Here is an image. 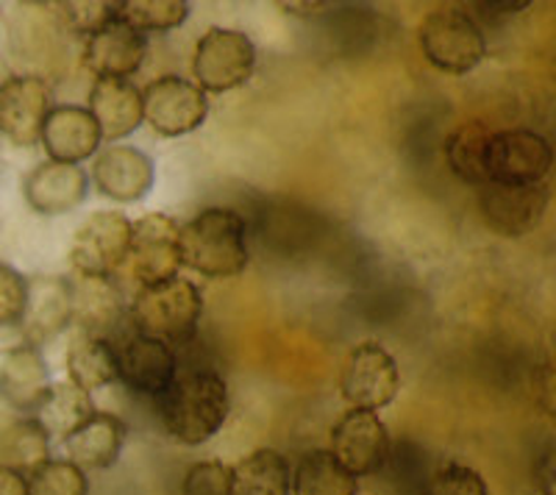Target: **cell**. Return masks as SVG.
Wrapping results in <instances>:
<instances>
[{"label":"cell","mask_w":556,"mask_h":495,"mask_svg":"<svg viewBox=\"0 0 556 495\" xmlns=\"http://www.w3.org/2000/svg\"><path fill=\"white\" fill-rule=\"evenodd\" d=\"M92 178L106 198L121 201V204H134L151 192L153 181H156V167H153L151 156L139 148L112 145L98 153Z\"/></svg>","instance_id":"2e32d148"},{"label":"cell","mask_w":556,"mask_h":495,"mask_svg":"<svg viewBox=\"0 0 556 495\" xmlns=\"http://www.w3.org/2000/svg\"><path fill=\"white\" fill-rule=\"evenodd\" d=\"M64 281L70 292V323L81 326L87 337L106 334L121 323L126 301L112 276H89L73 270V276Z\"/></svg>","instance_id":"9a60e30c"},{"label":"cell","mask_w":556,"mask_h":495,"mask_svg":"<svg viewBox=\"0 0 556 495\" xmlns=\"http://www.w3.org/2000/svg\"><path fill=\"white\" fill-rule=\"evenodd\" d=\"M181 265L208 279H231L248 265L245 220L231 210H203L178 237Z\"/></svg>","instance_id":"7a4b0ae2"},{"label":"cell","mask_w":556,"mask_h":495,"mask_svg":"<svg viewBox=\"0 0 556 495\" xmlns=\"http://www.w3.org/2000/svg\"><path fill=\"white\" fill-rule=\"evenodd\" d=\"M181 226L170 215H146L131 223V245H128V267L139 287L159 284L178 276L181 267Z\"/></svg>","instance_id":"8992f818"},{"label":"cell","mask_w":556,"mask_h":495,"mask_svg":"<svg viewBox=\"0 0 556 495\" xmlns=\"http://www.w3.org/2000/svg\"><path fill=\"white\" fill-rule=\"evenodd\" d=\"M146 51L148 42L142 34L128 28L123 20H112L87 39L84 62L98 78H128L142 67Z\"/></svg>","instance_id":"ac0fdd59"},{"label":"cell","mask_w":556,"mask_h":495,"mask_svg":"<svg viewBox=\"0 0 556 495\" xmlns=\"http://www.w3.org/2000/svg\"><path fill=\"white\" fill-rule=\"evenodd\" d=\"M231 495H290V465L273 448H260L231 468Z\"/></svg>","instance_id":"d4e9b609"},{"label":"cell","mask_w":556,"mask_h":495,"mask_svg":"<svg viewBox=\"0 0 556 495\" xmlns=\"http://www.w3.org/2000/svg\"><path fill=\"white\" fill-rule=\"evenodd\" d=\"M39 142L45 145V151L51 153V162L78 165L98 151L101 128H98L96 117L89 115V109L70 103V106L51 109Z\"/></svg>","instance_id":"ffe728a7"},{"label":"cell","mask_w":556,"mask_h":495,"mask_svg":"<svg viewBox=\"0 0 556 495\" xmlns=\"http://www.w3.org/2000/svg\"><path fill=\"white\" fill-rule=\"evenodd\" d=\"M0 495H28L26 477H20L17 470L0 465Z\"/></svg>","instance_id":"8d00e7d4"},{"label":"cell","mask_w":556,"mask_h":495,"mask_svg":"<svg viewBox=\"0 0 556 495\" xmlns=\"http://www.w3.org/2000/svg\"><path fill=\"white\" fill-rule=\"evenodd\" d=\"M28 495H87L89 484L84 470L67 459H48L26 477Z\"/></svg>","instance_id":"1f68e13d"},{"label":"cell","mask_w":556,"mask_h":495,"mask_svg":"<svg viewBox=\"0 0 556 495\" xmlns=\"http://www.w3.org/2000/svg\"><path fill=\"white\" fill-rule=\"evenodd\" d=\"M89 190V178L84 167L67 162H42L28 173L23 192L34 212L39 215H64L73 212Z\"/></svg>","instance_id":"d6986e66"},{"label":"cell","mask_w":556,"mask_h":495,"mask_svg":"<svg viewBox=\"0 0 556 495\" xmlns=\"http://www.w3.org/2000/svg\"><path fill=\"white\" fill-rule=\"evenodd\" d=\"M534 479H538L540 490L545 495H554V459H551V448L543 454L538 465H534Z\"/></svg>","instance_id":"74e56055"},{"label":"cell","mask_w":556,"mask_h":495,"mask_svg":"<svg viewBox=\"0 0 556 495\" xmlns=\"http://www.w3.org/2000/svg\"><path fill=\"white\" fill-rule=\"evenodd\" d=\"M131 220L121 212H98L73 237L70 262L76 274L112 276L128 259Z\"/></svg>","instance_id":"9c48e42d"},{"label":"cell","mask_w":556,"mask_h":495,"mask_svg":"<svg viewBox=\"0 0 556 495\" xmlns=\"http://www.w3.org/2000/svg\"><path fill=\"white\" fill-rule=\"evenodd\" d=\"M70 381L81 390L106 388L117 379V356L103 337H81L67 351Z\"/></svg>","instance_id":"4316f807"},{"label":"cell","mask_w":556,"mask_h":495,"mask_svg":"<svg viewBox=\"0 0 556 495\" xmlns=\"http://www.w3.org/2000/svg\"><path fill=\"white\" fill-rule=\"evenodd\" d=\"M479 206L490 229L504 237H523L543 223L548 210L545 185H504L486 181L481 185Z\"/></svg>","instance_id":"30bf717a"},{"label":"cell","mask_w":556,"mask_h":495,"mask_svg":"<svg viewBox=\"0 0 556 495\" xmlns=\"http://www.w3.org/2000/svg\"><path fill=\"white\" fill-rule=\"evenodd\" d=\"M59 9H62L64 23L87 37L117 20V3H109V0H70V3H59Z\"/></svg>","instance_id":"836d02e7"},{"label":"cell","mask_w":556,"mask_h":495,"mask_svg":"<svg viewBox=\"0 0 556 495\" xmlns=\"http://www.w3.org/2000/svg\"><path fill=\"white\" fill-rule=\"evenodd\" d=\"M342 395L354 409L387 407L399 395V365L379 343H365L348 356L342 370Z\"/></svg>","instance_id":"8fae6325"},{"label":"cell","mask_w":556,"mask_h":495,"mask_svg":"<svg viewBox=\"0 0 556 495\" xmlns=\"http://www.w3.org/2000/svg\"><path fill=\"white\" fill-rule=\"evenodd\" d=\"M51 87L39 76H14L0 84V134L14 145H34L51 115Z\"/></svg>","instance_id":"4fadbf2b"},{"label":"cell","mask_w":556,"mask_h":495,"mask_svg":"<svg viewBox=\"0 0 556 495\" xmlns=\"http://www.w3.org/2000/svg\"><path fill=\"white\" fill-rule=\"evenodd\" d=\"M208 98L198 84L181 76H165L142 92V120L162 137H181L203 126Z\"/></svg>","instance_id":"52a82bcc"},{"label":"cell","mask_w":556,"mask_h":495,"mask_svg":"<svg viewBox=\"0 0 556 495\" xmlns=\"http://www.w3.org/2000/svg\"><path fill=\"white\" fill-rule=\"evenodd\" d=\"M190 17L187 0H121L117 20L146 37L148 31H170Z\"/></svg>","instance_id":"4dcf8cb0"},{"label":"cell","mask_w":556,"mask_h":495,"mask_svg":"<svg viewBox=\"0 0 556 495\" xmlns=\"http://www.w3.org/2000/svg\"><path fill=\"white\" fill-rule=\"evenodd\" d=\"M70 326V292L62 276H34L28 279L26 312L20 329L31 348H42L53 337L62 334Z\"/></svg>","instance_id":"e0dca14e"},{"label":"cell","mask_w":556,"mask_h":495,"mask_svg":"<svg viewBox=\"0 0 556 495\" xmlns=\"http://www.w3.org/2000/svg\"><path fill=\"white\" fill-rule=\"evenodd\" d=\"M359 484L351 477L331 452H312L301 459L292 477L295 495H356Z\"/></svg>","instance_id":"f546056e"},{"label":"cell","mask_w":556,"mask_h":495,"mask_svg":"<svg viewBox=\"0 0 556 495\" xmlns=\"http://www.w3.org/2000/svg\"><path fill=\"white\" fill-rule=\"evenodd\" d=\"M181 495H231V468L223 462H198L187 470Z\"/></svg>","instance_id":"e575fe53"},{"label":"cell","mask_w":556,"mask_h":495,"mask_svg":"<svg viewBox=\"0 0 556 495\" xmlns=\"http://www.w3.org/2000/svg\"><path fill=\"white\" fill-rule=\"evenodd\" d=\"M48 452H51V434L45 432L37 418L17 420L0 437V465L17 470L20 477H28L34 468L48 462L51 459Z\"/></svg>","instance_id":"83f0119b"},{"label":"cell","mask_w":556,"mask_h":495,"mask_svg":"<svg viewBox=\"0 0 556 495\" xmlns=\"http://www.w3.org/2000/svg\"><path fill=\"white\" fill-rule=\"evenodd\" d=\"M420 495H486V484L479 470L468 468V465L445 462L431 470Z\"/></svg>","instance_id":"d6a6232c"},{"label":"cell","mask_w":556,"mask_h":495,"mask_svg":"<svg viewBox=\"0 0 556 495\" xmlns=\"http://www.w3.org/2000/svg\"><path fill=\"white\" fill-rule=\"evenodd\" d=\"M28 279L9 265H0V326H20L26 312Z\"/></svg>","instance_id":"d590c367"},{"label":"cell","mask_w":556,"mask_h":495,"mask_svg":"<svg viewBox=\"0 0 556 495\" xmlns=\"http://www.w3.org/2000/svg\"><path fill=\"white\" fill-rule=\"evenodd\" d=\"M334 452L331 457L351 477H374L390 452V434L384 420L370 409H351L340 418L331 432Z\"/></svg>","instance_id":"7c38bea8"},{"label":"cell","mask_w":556,"mask_h":495,"mask_svg":"<svg viewBox=\"0 0 556 495\" xmlns=\"http://www.w3.org/2000/svg\"><path fill=\"white\" fill-rule=\"evenodd\" d=\"M420 45L437 71L470 73L486 56V39L479 23L459 9H437L420 26Z\"/></svg>","instance_id":"277c9868"},{"label":"cell","mask_w":556,"mask_h":495,"mask_svg":"<svg viewBox=\"0 0 556 495\" xmlns=\"http://www.w3.org/2000/svg\"><path fill=\"white\" fill-rule=\"evenodd\" d=\"M114 356H117V379L139 395L159 398L178 379L176 354L165 340L156 337H128L126 345L114 351Z\"/></svg>","instance_id":"5bb4252c"},{"label":"cell","mask_w":556,"mask_h":495,"mask_svg":"<svg viewBox=\"0 0 556 495\" xmlns=\"http://www.w3.org/2000/svg\"><path fill=\"white\" fill-rule=\"evenodd\" d=\"M126 443V423L117 415L96 412L76 432L62 440L67 462L81 470L112 468Z\"/></svg>","instance_id":"603a6c76"},{"label":"cell","mask_w":556,"mask_h":495,"mask_svg":"<svg viewBox=\"0 0 556 495\" xmlns=\"http://www.w3.org/2000/svg\"><path fill=\"white\" fill-rule=\"evenodd\" d=\"M162 423L184 445H201L220 432L228 418V388L217 373L198 370L176 379L159 395Z\"/></svg>","instance_id":"6da1fadb"},{"label":"cell","mask_w":556,"mask_h":495,"mask_svg":"<svg viewBox=\"0 0 556 495\" xmlns=\"http://www.w3.org/2000/svg\"><path fill=\"white\" fill-rule=\"evenodd\" d=\"M431 470L434 468L420 445L412 440H399V443H390V452L374 477L379 479L387 495H420Z\"/></svg>","instance_id":"cb8c5ba5"},{"label":"cell","mask_w":556,"mask_h":495,"mask_svg":"<svg viewBox=\"0 0 556 495\" xmlns=\"http://www.w3.org/2000/svg\"><path fill=\"white\" fill-rule=\"evenodd\" d=\"M89 115L101 128V140H123L142 123V92L128 78H98L89 92Z\"/></svg>","instance_id":"7402d4cb"},{"label":"cell","mask_w":556,"mask_h":495,"mask_svg":"<svg viewBox=\"0 0 556 495\" xmlns=\"http://www.w3.org/2000/svg\"><path fill=\"white\" fill-rule=\"evenodd\" d=\"M493 131L481 120L462 123L448 140H445V156L448 165L462 181L468 185H486V151H490Z\"/></svg>","instance_id":"484cf974"},{"label":"cell","mask_w":556,"mask_h":495,"mask_svg":"<svg viewBox=\"0 0 556 495\" xmlns=\"http://www.w3.org/2000/svg\"><path fill=\"white\" fill-rule=\"evenodd\" d=\"M195 78L203 92H228L253 76L256 67V45L242 31L231 28H208L198 42Z\"/></svg>","instance_id":"5b68a950"},{"label":"cell","mask_w":556,"mask_h":495,"mask_svg":"<svg viewBox=\"0 0 556 495\" xmlns=\"http://www.w3.org/2000/svg\"><path fill=\"white\" fill-rule=\"evenodd\" d=\"M92 415H96V404L87 390L76 388L73 381L51 388V393L45 395L42 407L37 409V420L45 426V432L59 434L62 440L70 437Z\"/></svg>","instance_id":"f1b7e54d"},{"label":"cell","mask_w":556,"mask_h":495,"mask_svg":"<svg viewBox=\"0 0 556 495\" xmlns=\"http://www.w3.org/2000/svg\"><path fill=\"white\" fill-rule=\"evenodd\" d=\"M540 379H543V388H540V390H543V398H540V401H543V407L551 412V407H554V401H551V384H554V373H551L548 365L543 368Z\"/></svg>","instance_id":"f35d334b"},{"label":"cell","mask_w":556,"mask_h":495,"mask_svg":"<svg viewBox=\"0 0 556 495\" xmlns=\"http://www.w3.org/2000/svg\"><path fill=\"white\" fill-rule=\"evenodd\" d=\"M554 151L543 134L529 128H513L490 137L486 151V181L504 185H543L548 176Z\"/></svg>","instance_id":"ba28073f"},{"label":"cell","mask_w":556,"mask_h":495,"mask_svg":"<svg viewBox=\"0 0 556 495\" xmlns=\"http://www.w3.org/2000/svg\"><path fill=\"white\" fill-rule=\"evenodd\" d=\"M51 393V376L39 348L17 345L0 359V398L17 412L37 415L45 395Z\"/></svg>","instance_id":"44dd1931"},{"label":"cell","mask_w":556,"mask_h":495,"mask_svg":"<svg viewBox=\"0 0 556 495\" xmlns=\"http://www.w3.org/2000/svg\"><path fill=\"white\" fill-rule=\"evenodd\" d=\"M203 315V299L192 281L173 279L139 287L131 304V320L137 334L156 337L170 343H187L198 331Z\"/></svg>","instance_id":"3957f363"}]
</instances>
